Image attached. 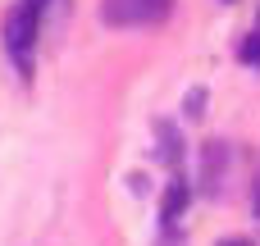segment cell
I'll use <instances>...</instances> for the list:
<instances>
[{"mask_svg": "<svg viewBox=\"0 0 260 246\" xmlns=\"http://www.w3.org/2000/svg\"><path fill=\"white\" fill-rule=\"evenodd\" d=\"M46 0H23L9 18H5V50L14 55L18 73L27 78L32 73V46H37V14H41Z\"/></svg>", "mask_w": 260, "mask_h": 246, "instance_id": "6da1fadb", "label": "cell"}, {"mask_svg": "<svg viewBox=\"0 0 260 246\" xmlns=\"http://www.w3.org/2000/svg\"><path fill=\"white\" fill-rule=\"evenodd\" d=\"M169 9H174V0H105L101 18L110 27H155L169 18Z\"/></svg>", "mask_w": 260, "mask_h": 246, "instance_id": "7a4b0ae2", "label": "cell"}, {"mask_svg": "<svg viewBox=\"0 0 260 246\" xmlns=\"http://www.w3.org/2000/svg\"><path fill=\"white\" fill-rule=\"evenodd\" d=\"M183 201H187V187H183V178H174V187H169V196H165V224H174V219H178Z\"/></svg>", "mask_w": 260, "mask_h": 246, "instance_id": "3957f363", "label": "cell"}, {"mask_svg": "<svg viewBox=\"0 0 260 246\" xmlns=\"http://www.w3.org/2000/svg\"><path fill=\"white\" fill-rule=\"evenodd\" d=\"M238 55H242L247 64H256V68H260V32H251V37L242 41V50H238Z\"/></svg>", "mask_w": 260, "mask_h": 246, "instance_id": "277c9868", "label": "cell"}, {"mask_svg": "<svg viewBox=\"0 0 260 246\" xmlns=\"http://www.w3.org/2000/svg\"><path fill=\"white\" fill-rule=\"evenodd\" d=\"M256 215H260V183H256Z\"/></svg>", "mask_w": 260, "mask_h": 246, "instance_id": "5b68a950", "label": "cell"}, {"mask_svg": "<svg viewBox=\"0 0 260 246\" xmlns=\"http://www.w3.org/2000/svg\"><path fill=\"white\" fill-rule=\"evenodd\" d=\"M219 246H247V242H219Z\"/></svg>", "mask_w": 260, "mask_h": 246, "instance_id": "8992f818", "label": "cell"}]
</instances>
